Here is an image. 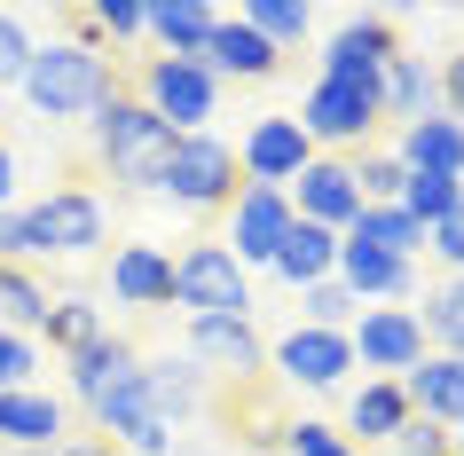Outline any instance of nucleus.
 <instances>
[{"mask_svg": "<svg viewBox=\"0 0 464 456\" xmlns=\"http://www.w3.org/2000/svg\"><path fill=\"white\" fill-rule=\"evenodd\" d=\"M0 119H8V95H0Z\"/></svg>", "mask_w": 464, "mask_h": 456, "instance_id": "45", "label": "nucleus"}, {"mask_svg": "<svg viewBox=\"0 0 464 456\" xmlns=\"http://www.w3.org/2000/svg\"><path fill=\"white\" fill-rule=\"evenodd\" d=\"M386 150H393L410 173H449V181H464V126L449 119V111H433V119H417V126H401Z\"/></svg>", "mask_w": 464, "mask_h": 456, "instance_id": "24", "label": "nucleus"}, {"mask_svg": "<svg viewBox=\"0 0 464 456\" xmlns=\"http://www.w3.org/2000/svg\"><path fill=\"white\" fill-rule=\"evenodd\" d=\"M87 425H95L119 456H173V449H181V432H173L166 417H158V402H150L142 362H134L119 385H102L95 402H87Z\"/></svg>", "mask_w": 464, "mask_h": 456, "instance_id": "7", "label": "nucleus"}, {"mask_svg": "<svg viewBox=\"0 0 464 456\" xmlns=\"http://www.w3.org/2000/svg\"><path fill=\"white\" fill-rule=\"evenodd\" d=\"M237 189H245V173H237V142H220V134H173V158L166 173H158V189L166 205H181V213L213 220L237 205Z\"/></svg>", "mask_w": 464, "mask_h": 456, "instance_id": "5", "label": "nucleus"}, {"mask_svg": "<svg viewBox=\"0 0 464 456\" xmlns=\"http://www.w3.org/2000/svg\"><path fill=\"white\" fill-rule=\"evenodd\" d=\"M32 370H40V338H24V331H0V393L32 385Z\"/></svg>", "mask_w": 464, "mask_h": 456, "instance_id": "39", "label": "nucleus"}, {"mask_svg": "<svg viewBox=\"0 0 464 456\" xmlns=\"http://www.w3.org/2000/svg\"><path fill=\"white\" fill-rule=\"evenodd\" d=\"M134 362H142V346H134V338H119V331H102L95 346H79V354L63 362V378H72V393H79V409L95 402L102 385H119L126 370H134Z\"/></svg>", "mask_w": 464, "mask_h": 456, "instance_id": "27", "label": "nucleus"}, {"mask_svg": "<svg viewBox=\"0 0 464 456\" xmlns=\"http://www.w3.org/2000/svg\"><path fill=\"white\" fill-rule=\"evenodd\" d=\"M284 197H292V220H315V228H331V237H346L354 213H362V189H354L346 158H323V150H315V166L299 173Z\"/></svg>", "mask_w": 464, "mask_h": 456, "instance_id": "15", "label": "nucleus"}, {"mask_svg": "<svg viewBox=\"0 0 464 456\" xmlns=\"http://www.w3.org/2000/svg\"><path fill=\"white\" fill-rule=\"evenodd\" d=\"M339 284L354 291L362 307H410L417 299V260H386V252L339 237Z\"/></svg>", "mask_w": 464, "mask_h": 456, "instance_id": "18", "label": "nucleus"}, {"mask_svg": "<svg viewBox=\"0 0 464 456\" xmlns=\"http://www.w3.org/2000/svg\"><path fill=\"white\" fill-rule=\"evenodd\" d=\"M111 299L119 307H173V252L166 244H119L111 252Z\"/></svg>", "mask_w": 464, "mask_h": 456, "instance_id": "19", "label": "nucleus"}, {"mask_svg": "<svg viewBox=\"0 0 464 456\" xmlns=\"http://www.w3.org/2000/svg\"><path fill=\"white\" fill-rule=\"evenodd\" d=\"M410 307H417V323H425V346L464 362V276H440V284H425Z\"/></svg>", "mask_w": 464, "mask_h": 456, "instance_id": "28", "label": "nucleus"}, {"mask_svg": "<svg viewBox=\"0 0 464 456\" xmlns=\"http://www.w3.org/2000/svg\"><path fill=\"white\" fill-rule=\"evenodd\" d=\"M346 346H354V362H362L370 378H410L417 362L433 354L417 307H362V315H354V331H346Z\"/></svg>", "mask_w": 464, "mask_h": 456, "instance_id": "12", "label": "nucleus"}, {"mask_svg": "<svg viewBox=\"0 0 464 456\" xmlns=\"http://www.w3.org/2000/svg\"><path fill=\"white\" fill-rule=\"evenodd\" d=\"M181 354L220 385H260L268 378V338L252 331V315H189Z\"/></svg>", "mask_w": 464, "mask_h": 456, "instance_id": "8", "label": "nucleus"}, {"mask_svg": "<svg viewBox=\"0 0 464 456\" xmlns=\"http://www.w3.org/2000/svg\"><path fill=\"white\" fill-rule=\"evenodd\" d=\"M307 166H315V142L299 134L292 111H268V119H252L245 134H237V173L260 181V189H292Z\"/></svg>", "mask_w": 464, "mask_h": 456, "instance_id": "11", "label": "nucleus"}, {"mask_svg": "<svg viewBox=\"0 0 464 456\" xmlns=\"http://www.w3.org/2000/svg\"><path fill=\"white\" fill-rule=\"evenodd\" d=\"M87 134H95V166L111 173L119 189H158V173H166V158H173V126L150 119L126 87L87 119Z\"/></svg>", "mask_w": 464, "mask_h": 456, "instance_id": "2", "label": "nucleus"}, {"mask_svg": "<svg viewBox=\"0 0 464 456\" xmlns=\"http://www.w3.org/2000/svg\"><path fill=\"white\" fill-rule=\"evenodd\" d=\"M268 370L284 385H307V393H331V385L354 370V346L346 331H315V323H292V331L268 346Z\"/></svg>", "mask_w": 464, "mask_h": 456, "instance_id": "13", "label": "nucleus"}, {"mask_svg": "<svg viewBox=\"0 0 464 456\" xmlns=\"http://www.w3.org/2000/svg\"><path fill=\"white\" fill-rule=\"evenodd\" d=\"M213 24H220V8H205V0H166V8H150V40H158V55H181V63H205Z\"/></svg>", "mask_w": 464, "mask_h": 456, "instance_id": "26", "label": "nucleus"}, {"mask_svg": "<svg viewBox=\"0 0 464 456\" xmlns=\"http://www.w3.org/2000/svg\"><path fill=\"white\" fill-rule=\"evenodd\" d=\"M32 48H40V40H32V16H16V8H0V95H8V87L24 79Z\"/></svg>", "mask_w": 464, "mask_h": 456, "instance_id": "38", "label": "nucleus"}, {"mask_svg": "<svg viewBox=\"0 0 464 456\" xmlns=\"http://www.w3.org/2000/svg\"><path fill=\"white\" fill-rule=\"evenodd\" d=\"M440 111V63H425V55H393L386 72H378V126H417V119H433Z\"/></svg>", "mask_w": 464, "mask_h": 456, "instance_id": "17", "label": "nucleus"}, {"mask_svg": "<svg viewBox=\"0 0 464 456\" xmlns=\"http://www.w3.org/2000/svg\"><path fill=\"white\" fill-rule=\"evenodd\" d=\"M142 385H150V402H158V417L173 432L189 425V417H205V393H213V378L189 354H142Z\"/></svg>", "mask_w": 464, "mask_h": 456, "instance_id": "22", "label": "nucleus"}, {"mask_svg": "<svg viewBox=\"0 0 464 456\" xmlns=\"http://www.w3.org/2000/svg\"><path fill=\"white\" fill-rule=\"evenodd\" d=\"M354 315H362V299L331 276V284H315V291H299V323H315V331H354Z\"/></svg>", "mask_w": 464, "mask_h": 456, "instance_id": "35", "label": "nucleus"}, {"mask_svg": "<svg viewBox=\"0 0 464 456\" xmlns=\"http://www.w3.org/2000/svg\"><path fill=\"white\" fill-rule=\"evenodd\" d=\"M16 228H24V267L32 260H87L102 237H111V213L87 181H63V189L16 205Z\"/></svg>", "mask_w": 464, "mask_h": 456, "instance_id": "4", "label": "nucleus"}, {"mask_svg": "<svg viewBox=\"0 0 464 456\" xmlns=\"http://www.w3.org/2000/svg\"><path fill=\"white\" fill-rule=\"evenodd\" d=\"M410 417H417V409H410V393H401V378H362V385H354V402H346V425L339 432L370 456V449H386Z\"/></svg>", "mask_w": 464, "mask_h": 456, "instance_id": "20", "label": "nucleus"}, {"mask_svg": "<svg viewBox=\"0 0 464 456\" xmlns=\"http://www.w3.org/2000/svg\"><path fill=\"white\" fill-rule=\"evenodd\" d=\"M119 87H126V72H119L102 48H79V40H40V48H32V63H24V79H16V95H24L48 126L95 119Z\"/></svg>", "mask_w": 464, "mask_h": 456, "instance_id": "1", "label": "nucleus"}, {"mask_svg": "<svg viewBox=\"0 0 464 456\" xmlns=\"http://www.w3.org/2000/svg\"><path fill=\"white\" fill-rule=\"evenodd\" d=\"M126 95L142 102L150 119H166L173 134H213V119H220V79L205 63H181V55H134L126 63Z\"/></svg>", "mask_w": 464, "mask_h": 456, "instance_id": "3", "label": "nucleus"}, {"mask_svg": "<svg viewBox=\"0 0 464 456\" xmlns=\"http://www.w3.org/2000/svg\"><path fill=\"white\" fill-rule=\"evenodd\" d=\"M87 32L134 48V40H150V8H142V0H95V8H87Z\"/></svg>", "mask_w": 464, "mask_h": 456, "instance_id": "37", "label": "nucleus"}, {"mask_svg": "<svg viewBox=\"0 0 464 456\" xmlns=\"http://www.w3.org/2000/svg\"><path fill=\"white\" fill-rule=\"evenodd\" d=\"M425 252L440 260V276H464V189H457V213L440 228H425Z\"/></svg>", "mask_w": 464, "mask_h": 456, "instance_id": "40", "label": "nucleus"}, {"mask_svg": "<svg viewBox=\"0 0 464 456\" xmlns=\"http://www.w3.org/2000/svg\"><path fill=\"white\" fill-rule=\"evenodd\" d=\"M440 111L464 126V48H449V63H440Z\"/></svg>", "mask_w": 464, "mask_h": 456, "instance_id": "42", "label": "nucleus"}, {"mask_svg": "<svg viewBox=\"0 0 464 456\" xmlns=\"http://www.w3.org/2000/svg\"><path fill=\"white\" fill-rule=\"evenodd\" d=\"M276 449L284 456H362L339 425H323V417H284V441H276Z\"/></svg>", "mask_w": 464, "mask_h": 456, "instance_id": "36", "label": "nucleus"}, {"mask_svg": "<svg viewBox=\"0 0 464 456\" xmlns=\"http://www.w3.org/2000/svg\"><path fill=\"white\" fill-rule=\"evenodd\" d=\"M72 441V409L40 393V385H16V393H0V449L16 456H55Z\"/></svg>", "mask_w": 464, "mask_h": 456, "instance_id": "16", "label": "nucleus"}, {"mask_svg": "<svg viewBox=\"0 0 464 456\" xmlns=\"http://www.w3.org/2000/svg\"><path fill=\"white\" fill-rule=\"evenodd\" d=\"M102 331H111V315H102L95 299H87V291H63V299H55V307H48V323H40V346H48V354H63V362H72L79 346H95Z\"/></svg>", "mask_w": 464, "mask_h": 456, "instance_id": "29", "label": "nucleus"}, {"mask_svg": "<svg viewBox=\"0 0 464 456\" xmlns=\"http://www.w3.org/2000/svg\"><path fill=\"white\" fill-rule=\"evenodd\" d=\"M284 228H292V197H284V189H260V181H245V189H237V205L220 213V237H213V244L252 276V267H268V260H276Z\"/></svg>", "mask_w": 464, "mask_h": 456, "instance_id": "10", "label": "nucleus"}, {"mask_svg": "<svg viewBox=\"0 0 464 456\" xmlns=\"http://www.w3.org/2000/svg\"><path fill=\"white\" fill-rule=\"evenodd\" d=\"M55 456H119V449H111L102 432H72V441H63V449H55Z\"/></svg>", "mask_w": 464, "mask_h": 456, "instance_id": "43", "label": "nucleus"}, {"mask_svg": "<svg viewBox=\"0 0 464 456\" xmlns=\"http://www.w3.org/2000/svg\"><path fill=\"white\" fill-rule=\"evenodd\" d=\"M276 284H292V291H315L339 276V237L331 228H315V220H292L284 228V244H276V260H268Z\"/></svg>", "mask_w": 464, "mask_h": 456, "instance_id": "23", "label": "nucleus"}, {"mask_svg": "<svg viewBox=\"0 0 464 456\" xmlns=\"http://www.w3.org/2000/svg\"><path fill=\"white\" fill-rule=\"evenodd\" d=\"M393 55H401V16L370 8V16H346V24L323 40V79H370V87H378V72H386Z\"/></svg>", "mask_w": 464, "mask_h": 456, "instance_id": "14", "label": "nucleus"}, {"mask_svg": "<svg viewBox=\"0 0 464 456\" xmlns=\"http://www.w3.org/2000/svg\"><path fill=\"white\" fill-rule=\"evenodd\" d=\"M48 307H55V291L40 284V267H0V331H24V338H40Z\"/></svg>", "mask_w": 464, "mask_h": 456, "instance_id": "32", "label": "nucleus"}, {"mask_svg": "<svg viewBox=\"0 0 464 456\" xmlns=\"http://www.w3.org/2000/svg\"><path fill=\"white\" fill-rule=\"evenodd\" d=\"M346 173H354V189H362V205H393V197H401V181H410V166H401V158H393V150H354V158H346Z\"/></svg>", "mask_w": 464, "mask_h": 456, "instance_id": "34", "label": "nucleus"}, {"mask_svg": "<svg viewBox=\"0 0 464 456\" xmlns=\"http://www.w3.org/2000/svg\"><path fill=\"white\" fill-rule=\"evenodd\" d=\"M457 189H464V181H449V173H410L393 205H401V213H410L417 228H440V220L457 213Z\"/></svg>", "mask_w": 464, "mask_h": 456, "instance_id": "33", "label": "nucleus"}, {"mask_svg": "<svg viewBox=\"0 0 464 456\" xmlns=\"http://www.w3.org/2000/svg\"><path fill=\"white\" fill-rule=\"evenodd\" d=\"M378 456H449V425H425V417H410V425L393 432Z\"/></svg>", "mask_w": 464, "mask_h": 456, "instance_id": "41", "label": "nucleus"}, {"mask_svg": "<svg viewBox=\"0 0 464 456\" xmlns=\"http://www.w3.org/2000/svg\"><path fill=\"white\" fill-rule=\"evenodd\" d=\"M237 16H245L276 55H299L307 40H315V8H307V0H245Z\"/></svg>", "mask_w": 464, "mask_h": 456, "instance_id": "30", "label": "nucleus"}, {"mask_svg": "<svg viewBox=\"0 0 464 456\" xmlns=\"http://www.w3.org/2000/svg\"><path fill=\"white\" fill-rule=\"evenodd\" d=\"M401 393H410V409L425 425H464V362L457 354H425L401 378Z\"/></svg>", "mask_w": 464, "mask_h": 456, "instance_id": "25", "label": "nucleus"}, {"mask_svg": "<svg viewBox=\"0 0 464 456\" xmlns=\"http://www.w3.org/2000/svg\"><path fill=\"white\" fill-rule=\"evenodd\" d=\"M346 237H354V244H370V252H386V260H417V252H425V228H417V220L401 213V205H362Z\"/></svg>", "mask_w": 464, "mask_h": 456, "instance_id": "31", "label": "nucleus"}, {"mask_svg": "<svg viewBox=\"0 0 464 456\" xmlns=\"http://www.w3.org/2000/svg\"><path fill=\"white\" fill-rule=\"evenodd\" d=\"M173 307L181 315H252V276L213 237H197L189 252H173Z\"/></svg>", "mask_w": 464, "mask_h": 456, "instance_id": "9", "label": "nucleus"}, {"mask_svg": "<svg viewBox=\"0 0 464 456\" xmlns=\"http://www.w3.org/2000/svg\"><path fill=\"white\" fill-rule=\"evenodd\" d=\"M205 72H213V79H276V72H284V55H276L237 8H220L213 40H205Z\"/></svg>", "mask_w": 464, "mask_h": 456, "instance_id": "21", "label": "nucleus"}, {"mask_svg": "<svg viewBox=\"0 0 464 456\" xmlns=\"http://www.w3.org/2000/svg\"><path fill=\"white\" fill-rule=\"evenodd\" d=\"M299 134L323 150V158H354V150H370L378 142V87L370 79H323L315 72V87L299 95Z\"/></svg>", "mask_w": 464, "mask_h": 456, "instance_id": "6", "label": "nucleus"}, {"mask_svg": "<svg viewBox=\"0 0 464 456\" xmlns=\"http://www.w3.org/2000/svg\"><path fill=\"white\" fill-rule=\"evenodd\" d=\"M449 456H464V425H449Z\"/></svg>", "mask_w": 464, "mask_h": 456, "instance_id": "44", "label": "nucleus"}]
</instances>
